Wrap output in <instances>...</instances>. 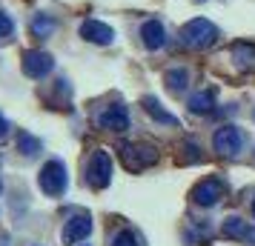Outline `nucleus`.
<instances>
[{
	"label": "nucleus",
	"instance_id": "obj_3",
	"mask_svg": "<svg viewBox=\"0 0 255 246\" xmlns=\"http://www.w3.org/2000/svg\"><path fill=\"white\" fill-rule=\"evenodd\" d=\"M86 180H89L92 189L109 186V180H112V158H109V152H104V149L92 152L89 166H86Z\"/></svg>",
	"mask_w": 255,
	"mask_h": 246
},
{
	"label": "nucleus",
	"instance_id": "obj_1",
	"mask_svg": "<svg viewBox=\"0 0 255 246\" xmlns=\"http://www.w3.org/2000/svg\"><path fill=\"white\" fill-rule=\"evenodd\" d=\"M215 37H218V29L204 17H195L181 29V43L189 49H207L215 43Z\"/></svg>",
	"mask_w": 255,
	"mask_h": 246
},
{
	"label": "nucleus",
	"instance_id": "obj_15",
	"mask_svg": "<svg viewBox=\"0 0 255 246\" xmlns=\"http://www.w3.org/2000/svg\"><path fill=\"white\" fill-rule=\"evenodd\" d=\"M143 109H146L155 120H161V123H169V126H175V123H178V117L169 115L166 109H161V103H158L155 97H143Z\"/></svg>",
	"mask_w": 255,
	"mask_h": 246
},
{
	"label": "nucleus",
	"instance_id": "obj_7",
	"mask_svg": "<svg viewBox=\"0 0 255 246\" xmlns=\"http://www.w3.org/2000/svg\"><path fill=\"white\" fill-rule=\"evenodd\" d=\"M52 66H55V60H52L49 52H40V49L23 52V72L29 75V78L40 81V78H46L49 72H52Z\"/></svg>",
	"mask_w": 255,
	"mask_h": 246
},
{
	"label": "nucleus",
	"instance_id": "obj_8",
	"mask_svg": "<svg viewBox=\"0 0 255 246\" xmlns=\"http://www.w3.org/2000/svg\"><path fill=\"white\" fill-rule=\"evenodd\" d=\"M92 235V218L89 215H75L63 226V244H81Z\"/></svg>",
	"mask_w": 255,
	"mask_h": 246
},
{
	"label": "nucleus",
	"instance_id": "obj_9",
	"mask_svg": "<svg viewBox=\"0 0 255 246\" xmlns=\"http://www.w3.org/2000/svg\"><path fill=\"white\" fill-rule=\"evenodd\" d=\"M81 37L89 40V43H98V46H109V43L115 40V32H112L106 23H101V20H83L81 23Z\"/></svg>",
	"mask_w": 255,
	"mask_h": 246
},
{
	"label": "nucleus",
	"instance_id": "obj_19",
	"mask_svg": "<svg viewBox=\"0 0 255 246\" xmlns=\"http://www.w3.org/2000/svg\"><path fill=\"white\" fill-rule=\"evenodd\" d=\"M112 246H143V244H140V238L132 229H124V232H118L112 238Z\"/></svg>",
	"mask_w": 255,
	"mask_h": 246
},
{
	"label": "nucleus",
	"instance_id": "obj_11",
	"mask_svg": "<svg viewBox=\"0 0 255 246\" xmlns=\"http://www.w3.org/2000/svg\"><path fill=\"white\" fill-rule=\"evenodd\" d=\"M224 235L232 241H244V244H255V229L247 221H241L238 215H232L224 221Z\"/></svg>",
	"mask_w": 255,
	"mask_h": 246
},
{
	"label": "nucleus",
	"instance_id": "obj_13",
	"mask_svg": "<svg viewBox=\"0 0 255 246\" xmlns=\"http://www.w3.org/2000/svg\"><path fill=\"white\" fill-rule=\"evenodd\" d=\"M232 58L238 63V69L255 72V46L253 43H235L232 46Z\"/></svg>",
	"mask_w": 255,
	"mask_h": 246
},
{
	"label": "nucleus",
	"instance_id": "obj_12",
	"mask_svg": "<svg viewBox=\"0 0 255 246\" xmlns=\"http://www.w3.org/2000/svg\"><path fill=\"white\" fill-rule=\"evenodd\" d=\"M140 37H143V46L146 49H161L166 43V32L158 20H146L143 29H140Z\"/></svg>",
	"mask_w": 255,
	"mask_h": 246
},
{
	"label": "nucleus",
	"instance_id": "obj_2",
	"mask_svg": "<svg viewBox=\"0 0 255 246\" xmlns=\"http://www.w3.org/2000/svg\"><path fill=\"white\" fill-rule=\"evenodd\" d=\"M66 183H69V177H66L63 161H46L40 175H37V186L43 189L49 198H58V195L66 192Z\"/></svg>",
	"mask_w": 255,
	"mask_h": 246
},
{
	"label": "nucleus",
	"instance_id": "obj_18",
	"mask_svg": "<svg viewBox=\"0 0 255 246\" xmlns=\"http://www.w3.org/2000/svg\"><path fill=\"white\" fill-rule=\"evenodd\" d=\"M32 32H35L37 37L52 35V32H55V20H52V17H35V20H32Z\"/></svg>",
	"mask_w": 255,
	"mask_h": 246
},
{
	"label": "nucleus",
	"instance_id": "obj_14",
	"mask_svg": "<svg viewBox=\"0 0 255 246\" xmlns=\"http://www.w3.org/2000/svg\"><path fill=\"white\" fill-rule=\"evenodd\" d=\"M212 103H215V92H198L189 97V109L195 112V115H207V112H212Z\"/></svg>",
	"mask_w": 255,
	"mask_h": 246
},
{
	"label": "nucleus",
	"instance_id": "obj_6",
	"mask_svg": "<svg viewBox=\"0 0 255 246\" xmlns=\"http://www.w3.org/2000/svg\"><path fill=\"white\" fill-rule=\"evenodd\" d=\"M224 183H221L218 177H204V180H198L195 186H192V192H189V198H192V203H198V206H215V203H221V198H224Z\"/></svg>",
	"mask_w": 255,
	"mask_h": 246
},
{
	"label": "nucleus",
	"instance_id": "obj_4",
	"mask_svg": "<svg viewBox=\"0 0 255 246\" xmlns=\"http://www.w3.org/2000/svg\"><path fill=\"white\" fill-rule=\"evenodd\" d=\"M121 161L129 172H140L158 161V152L152 146H143V143H124L121 146Z\"/></svg>",
	"mask_w": 255,
	"mask_h": 246
},
{
	"label": "nucleus",
	"instance_id": "obj_16",
	"mask_svg": "<svg viewBox=\"0 0 255 246\" xmlns=\"http://www.w3.org/2000/svg\"><path fill=\"white\" fill-rule=\"evenodd\" d=\"M17 152H23L26 158H35L40 152V141L32 138L29 132H17Z\"/></svg>",
	"mask_w": 255,
	"mask_h": 246
},
{
	"label": "nucleus",
	"instance_id": "obj_21",
	"mask_svg": "<svg viewBox=\"0 0 255 246\" xmlns=\"http://www.w3.org/2000/svg\"><path fill=\"white\" fill-rule=\"evenodd\" d=\"M6 132H9V123H6V117L0 115V138H6Z\"/></svg>",
	"mask_w": 255,
	"mask_h": 246
},
{
	"label": "nucleus",
	"instance_id": "obj_20",
	"mask_svg": "<svg viewBox=\"0 0 255 246\" xmlns=\"http://www.w3.org/2000/svg\"><path fill=\"white\" fill-rule=\"evenodd\" d=\"M12 29H14L12 17H9L6 12H0V37H9L12 35Z\"/></svg>",
	"mask_w": 255,
	"mask_h": 246
},
{
	"label": "nucleus",
	"instance_id": "obj_10",
	"mask_svg": "<svg viewBox=\"0 0 255 246\" xmlns=\"http://www.w3.org/2000/svg\"><path fill=\"white\" fill-rule=\"evenodd\" d=\"M98 126L106 132H127L129 129V115L124 106H109L106 112H101L98 117Z\"/></svg>",
	"mask_w": 255,
	"mask_h": 246
},
{
	"label": "nucleus",
	"instance_id": "obj_17",
	"mask_svg": "<svg viewBox=\"0 0 255 246\" xmlns=\"http://www.w3.org/2000/svg\"><path fill=\"white\" fill-rule=\"evenodd\" d=\"M186 81H189L186 69H169V72H166V86H169L172 92H184Z\"/></svg>",
	"mask_w": 255,
	"mask_h": 246
},
{
	"label": "nucleus",
	"instance_id": "obj_5",
	"mask_svg": "<svg viewBox=\"0 0 255 246\" xmlns=\"http://www.w3.org/2000/svg\"><path fill=\"white\" fill-rule=\"evenodd\" d=\"M212 146H215V152L224 155V158H235V155L241 152V146H244V135L238 126H221L215 135H212Z\"/></svg>",
	"mask_w": 255,
	"mask_h": 246
},
{
	"label": "nucleus",
	"instance_id": "obj_22",
	"mask_svg": "<svg viewBox=\"0 0 255 246\" xmlns=\"http://www.w3.org/2000/svg\"><path fill=\"white\" fill-rule=\"evenodd\" d=\"M253 218H255V200H253Z\"/></svg>",
	"mask_w": 255,
	"mask_h": 246
}]
</instances>
